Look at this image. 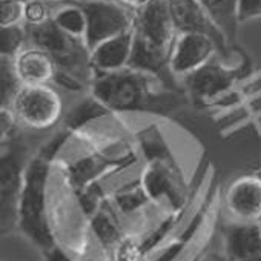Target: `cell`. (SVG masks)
Returning <instances> with one entry per match:
<instances>
[{"label": "cell", "mask_w": 261, "mask_h": 261, "mask_svg": "<svg viewBox=\"0 0 261 261\" xmlns=\"http://www.w3.org/2000/svg\"><path fill=\"white\" fill-rule=\"evenodd\" d=\"M232 72L226 69L223 65L217 63L215 59L186 75L183 80L189 91H192L198 97H212L224 89H227L232 83Z\"/></svg>", "instance_id": "5bb4252c"}, {"label": "cell", "mask_w": 261, "mask_h": 261, "mask_svg": "<svg viewBox=\"0 0 261 261\" xmlns=\"http://www.w3.org/2000/svg\"><path fill=\"white\" fill-rule=\"evenodd\" d=\"M25 4L19 0H0V27L23 23Z\"/></svg>", "instance_id": "44dd1931"}, {"label": "cell", "mask_w": 261, "mask_h": 261, "mask_svg": "<svg viewBox=\"0 0 261 261\" xmlns=\"http://www.w3.org/2000/svg\"><path fill=\"white\" fill-rule=\"evenodd\" d=\"M19 2H23L25 4V2H28V0H19Z\"/></svg>", "instance_id": "4316f807"}, {"label": "cell", "mask_w": 261, "mask_h": 261, "mask_svg": "<svg viewBox=\"0 0 261 261\" xmlns=\"http://www.w3.org/2000/svg\"><path fill=\"white\" fill-rule=\"evenodd\" d=\"M13 65L22 85L54 83L59 69L54 59L45 49L31 43L13 59Z\"/></svg>", "instance_id": "7c38bea8"}, {"label": "cell", "mask_w": 261, "mask_h": 261, "mask_svg": "<svg viewBox=\"0 0 261 261\" xmlns=\"http://www.w3.org/2000/svg\"><path fill=\"white\" fill-rule=\"evenodd\" d=\"M224 256L230 261H261V221H232L223 227Z\"/></svg>", "instance_id": "ba28073f"}, {"label": "cell", "mask_w": 261, "mask_h": 261, "mask_svg": "<svg viewBox=\"0 0 261 261\" xmlns=\"http://www.w3.org/2000/svg\"><path fill=\"white\" fill-rule=\"evenodd\" d=\"M14 112L19 126L30 130H48L63 117L65 105L54 83L22 85L8 106Z\"/></svg>", "instance_id": "277c9868"}, {"label": "cell", "mask_w": 261, "mask_h": 261, "mask_svg": "<svg viewBox=\"0 0 261 261\" xmlns=\"http://www.w3.org/2000/svg\"><path fill=\"white\" fill-rule=\"evenodd\" d=\"M28 45L30 36L28 27L25 23L0 27V53H2V57L14 59Z\"/></svg>", "instance_id": "e0dca14e"}, {"label": "cell", "mask_w": 261, "mask_h": 261, "mask_svg": "<svg viewBox=\"0 0 261 261\" xmlns=\"http://www.w3.org/2000/svg\"><path fill=\"white\" fill-rule=\"evenodd\" d=\"M79 4L86 14L85 43L89 51L108 39L134 30L136 11L118 0H86Z\"/></svg>", "instance_id": "8992f818"}, {"label": "cell", "mask_w": 261, "mask_h": 261, "mask_svg": "<svg viewBox=\"0 0 261 261\" xmlns=\"http://www.w3.org/2000/svg\"><path fill=\"white\" fill-rule=\"evenodd\" d=\"M133 31L134 48L129 66L151 74H159L168 68L178 34L168 0H152L145 8L136 11Z\"/></svg>", "instance_id": "6da1fadb"}, {"label": "cell", "mask_w": 261, "mask_h": 261, "mask_svg": "<svg viewBox=\"0 0 261 261\" xmlns=\"http://www.w3.org/2000/svg\"><path fill=\"white\" fill-rule=\"evenodd\" d=\"M226 207L235 221H261V178H237L226 192Z\"/></svg>", "instance_id": "30bf717a"}, {"label": "cell", "mask_w": 261, "mask_h": 261, "mask_svg": "<svg viewBox=\"0 0 261 261\" xmlns=\"http://www.w3.org/2000/svg\"><path fill=\"white\" fill-rule=\"evenodd\" d=\"M169 10L178 33H204L209 34L224 49L227 42L226 36L211 19L207 11L201 7L198 0H168Z\"/></svg>", "instance_id": "8fae6325"}, {"label": "cell", "mask_w": 261, "mask_h": 261, "mask_svg": "<svg viewBox=\"0 0 261 261\" xmlns=\"http://www.w3.org/2000/svg\"><path fill=\"white\" fill-rule=\"evenodd\" d=\"M48 252V261H71L62 250H59L56 246L53 247V249H49V250H46Z\"/></svg>", "instance_id": "cb8c5ba5"}, {"label": "cell", "mask_w": 261, "mask_h": 261, "mask_svg": "<svg viewBox=\"0 0 261 261\" xmlns=\"http://www.w3.org/2000/svg\"><path fill=\"white\" fill-rule=\"evenodd\" d=\"M53 19V11L48 0H28L25 2V20L27 27H39Z\"/></svg>", "instance_id": "ffe728a7"}, {"label": "cell", "mask_w": 261, "mask_h": 261, "mask_svg": "<svg viewBox=\"0 0 261 261\" xmlns=\"http://www.w3.org/2000/svg\"><path fill=\"white\" fill-rule=\"evenodd\" d=\"M20 155L8 152L2 159V230L10 232L19 224L20 198L25 185Z\"/></svg>", "instance_id": "9c48e42d"}, {"label": "cell", "mask_w": 261, "mask_h": 261, "mask_svg": "<svg viewBox=\"0 0 261 261\" xmlns=\"http://www.w3.org/2000/svg\"><path fill=\"white\" fill-rule=\"evenodd\" d=\"M207 11L215 25L221 30L227 40H233L238 27L237 0H198Z\"/></svg>", "instance_id": "9a60e30c"}, {"label": "cell", "mask_w": 261, "mask_h": 261, "mask_svg": "<svg viewBox=\"0 0 261 261\" xmlns=\"http://www.w3.org/2000/svg\"><path fill=\"white\" fill-rule=\"evenodd\" d=\"M48 163L43 159L34 160L25 172V185L20 198L19 226L45 250L54 247V238L45 218V186Z\"/></svg>", "instance_id": "5b68a950"}, {"label": "cell", "mask_w": 261, "mask_h": 261, "mask_svg": "<svg viewBox=\"0 0 261 261\" xmlns=\"http://www.w3.org/2000/svg\"><path fill=\"white\" fill-rule=\"evenodd\" d=\"M120 4H123L124 7L130 8L133 11H139L142 8H145L146 5H149L152 0H118Z\"/></svg>", "instance_id": "603a6c76"}, {"label": "cell", "mask_w": 261, "mask_h": 261, "mask_svg": "<svg viewBox=\"0 0 261 261\" xmlns=\"http://www.w3.org/2000/svg\"><path fill=\"white\" fill-rule=\"evenodd\" d=\"M49 4H63V2H66V0H48Z\"/></svg>", "instance_id": "484cf974"}, {"label": "cell", "mask_w": 261, "mask_h": 261, "mask_svg": "<svg viewBox=\"0 0 261 261\" xmlns=\"http://www.w3.org/2000/svg\"><path fill=\"white\" fill-rule=\"evenodd\" d=\"M237 17L240 23L261 17V0H237Z\"/></svg>", "instance_id": "7402d4cb"}, {"label": "cell", "mask_w": 261, "mask_h": 261, "mask_svg": "<svg viewBox=\"0 0 261 261\" xmlns=\"http://www.w3.org/2000/svg\"><path fill=\"white\" fill-rule=\"evenodd\" d=\"M92 227L97 233V237L100 238V241L106 246H114L118 243L120 240V232H118V227L115 224V220L109 215V214H97L94 217V221H92Z\"/></svg>", "instance_id": "d6986e66"}, {"label": "cell", "mask_w": 261, "mask_h": 261, "mask_svg": "<svg viewBox=\"0 0 261 261\" xmlns=\"http://www.w3.org/2000/svg\"><path fill=\"white\" fill-rule=\"evenodd\" d=\"M154 74L136 68H124L117 72L98 74L92 80V97L106 109L129 112L146 109L151 103V89L148 82Z\"/></svg>", "instance_id": "7a4b0ae2"}, {"label": "cell", "mask_w": 261, "mask_h": 261, "mask_svg": "<svg viewBox=\"0 0 261 261\" xmlns=\"http://www.w3.org/2000/svg\"><path fill=\"white\" fill-rule=\"evenodd\" d=\"M218 43L204 33H178L174 42L168 69L175 77L185 79L215 59Z\"/></svg>", "instance_id": "52a82bcc"}, {"label": "cell", "mask_w": 261, "mask_h": 261, "mask_svg": "<svg viewBox=\"0 0 261 261\" xmlns=\"http://www.w3.org/2000/svg\"><path fill=\"white\" fill-rule=\"evenodd\" d=\"M28 36L30 43L45 49L60 71L77 77L83 83L95 79V71L91 65V51L85 40L66 34L53 19L39 27H28Z\"/></svg>", "instance_id": "3957f363"}, {"label": "cell", "mask_w": 261, "mask_h": 261, "mask_svg": "<svg viewBox=\"0 0 261 261\" xmlns=\"http://www.w3.org/2000/svg\"><path fill=\"white\" fill-rule=\"evenodd\" d=\"M0 83H2V91H0L2 106H10L19 88L22 86L13 65V59L2 57V79H0Z\"/></svg>", "instance_id": "ac0fdd59"}, {"label": "cell", "mask_w": 261, "mask_h": 261, "mask_svg": "<svg viewBox=\"0 0 261 261\" xmlns=\"http://www.w3.org/2000/svg\"><path fill=\"white\" fill-rule=\"evenodd\" d=\"M53 22L66 34L83 39L86 36V14L79 2L65 4L53 13Z\"/></svg>", "instance_id": "2e32d148"}, {"label": "cell", "mask_w": 261, "mask_h": 261, "mask_svg": "<svg viewBox=\"0 0 261 261\" xmlns=\"http://www.w3.org/2000/svg\"><path fill=\"white\" fill-rule=\"evenodd\" d=\"M134 31L108 39L91 49V65L98 74L117 72L130 65Z\"/></svg>", "instance_id": "4fadbf2b"}, {"label": "cell", "mask_w": 261, "mask_h": 261, "mask_svg": "<svg viewBox=\"0 0 261 261\" xmlns=\"http://www.w3.org/2000/svg\"><path fill=\"white\" fill-rule=\"evenodd\" d=\"M77 2H86V0H77Z\"/></svg>", "instance_id": "83f0119b"}, {"label": "cell", "mask_w": 261, "mask_h": 261, "mask_svg": "<svg viewBox=\"0 0 261 261\" xmlns=\"http://www.w3.org/2000/svg\"><path fill=\"white\" fill-rule=\"evenodd\" d=\"M209 261H230V259H227L224 255H214Z\"/></svg>", "instance_id": "d4e9b609"}]
</instances>
